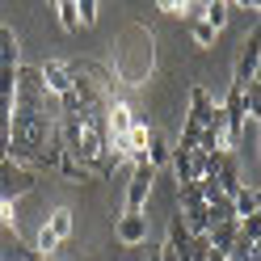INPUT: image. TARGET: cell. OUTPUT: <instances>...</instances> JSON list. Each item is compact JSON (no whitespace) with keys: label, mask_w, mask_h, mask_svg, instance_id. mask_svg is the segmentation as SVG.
I'll return each mask as SVG.
<instances>
[{"label":"cell","mask_w":261,"mask_h":261,"mask_svg":"<svg viewBox=\"0 0 261 261\" xmlns=\"http://www.w3.org/2000/svg\"><path fill=\"white\" fill-rule=\"evenodd\" d=\"M152 63H156V46H152V30L143 25H126L122 38L114 42V55H110V72L122 80V85H143L152 76Z\"/></svg>","instance_id":"cell-1"},{"label":"cell","mask_w":261,"mask_h":261,"mask_svg":"<svg viewBox=\"0 0 261 261\" xmlns=\"http://www.w3.org/2000/svg\"><path fill=\"white\" fill-rule=\"evenodd\" d=\"M38 186V173L25 165V160H0V202H17L30 190Z\"/></svg>","instance_id":"cell-2"},{"label":"cell","mask_w":261,"mask_h":261,"mask_svg":"<svg viewBox=\"0 0 261 261\" xmlns=\"http://www.w3.org/2000/svg\"><path fill=\"white\" fill-rule=\"evenodd\" d=\"M152 181H156V169L148 165V160H135V165H130V181H126V211H143L148 206Z\"/></svg>","instance_id":"cell-3"},{"label":"cell","mask_w":261,"mask_h":261,"mask_svg":"<svg viewBox=\"0 0 261 261\" xmlns=\"http://www.w3.org/2000/svg\"><path fill=\"white\" fill-rule=\"evenodd\" d=\"M257 63H261V34L253 30L249 38H244V51L236 59V76H232V89H244V85H253L257 80Z\"/></svg>","instance_id":"cell-4"},{"label":"cell","mask_w":261,"mask_h":261,"mask_svg":"<svg viewBox=\"0 0 261 261\" xmlns=\"http://www.w3.org/2000/svg\"><path fill=\"white\" fill-rule=\"evenodd\" d=\"M114 232L126 249H135V244L148 240V215L143 211H122V215H114Z\"/></svg>","instance_id":"cell-5"},{"label":"cell","mask_w":261,"mask_h":261,"mask_svg":"<svg viewBox=\"0 0 261 261\" xmlns=\"http://www.w3.org/2000/svg\"><path fill=\"white\" fill-rule=\"evenodd\" d=\"M38 76H42L46 97H63V93H72V63H63V59H46L42 68H38Z\"/></svg>","instance_id":"cell-6"},{"label":"cell","mask_w":261,"mask_h":261,"mask_svg":"<svg viewBox=\"0 0 261 261\" xmlns=\"http://www.w3.org/2000/svg\"><path fill=\"white\" fill-rule=\"evenodd\" d=\"M211 181H215L219 198H232V194H236V190L244 186V181H240V165H236V156H232V152L223 156V165L215 169V177H211Z\"/></svg>","instance_id":"cell-7"},{"label":"cell","mask_w":261,"mask_h":261,"mask_svg":"<svg viewBox=\"0 0 261 261\" xmlns=\"http://www.w3.org/2000/svg\"><path fill=\"white\" fill-rule=\"evenodd\" d=\"M211 118H215V101H211V93H206L202 85H194V89H190V114H186V122L206 126Z\"/></svg>","instance_id":"cell-8"},{"label":"cell","mask_w":261,"mask_h":261,"mask_svg":"<svg viewBox=\"0 0 261 261\" xmlns=\"http://www.w3.org/2000/svg\"><path fill=\"white\" fill-rule=\"evenodd\" d=\"M227 202H232V215H236V223H240V219H249V215H257V211H261L257 186H240V190H236V194H232Z\"/></svg>","instance_id":"cell-9"},{"label":"cell","mask_w":261,"mask_h":261,"mask_svg":"<svg viewBox=\"0 0 261 261\" xmlns=\"http://www.w3.org/2000/svg\"><path fill=\"white\" fill-rule=\"evenodd\" d=\"M169 152H173V143L160 135V130H148V148H143V160H148L152 169H160V165H169Z\"/></svg>","instance_id":"cell-10"},{"label":"cell","mask_w":261,"mask_h":261,"mask_svg":"<svg viewBox=\"0 0 261 261\" xmlns=\"http://www.w3.org/2000/svg\"><path fill=\"white\" fill-rule=\"evenodd\" d=\"M0 261H30V244L17 232H0Z\"/></svg>","instance_id":"cell-11"},{"label":"cell","mask_w":261,"mask_h":261,"mask_svg":"<svg viewBox=\"0 0 261 261\" xmlns=\"http://www.w3.org/2000/svg\"><path fill=\"white\" fill-rule=\"evenodd\" d=\"M169 165H173V173H177V186L194 181V152H190V148H177V143H173V152H169Z\"/></svg>","instance_id":"cell-12"},{"label":"cell","mask_w":261,"mask_h":261,"mask_svg":"<svg viewBox=\"0 0 261 261\" xmlns=\"http://www.w3.org/2000/svg\"><path fill=\"white\" fill-rule=\"evenodd\" d=\"M72 227H76L72 211H68V206H55V211H51V219H46V232H51V236H55V240L63 244V240L72 236Z\"/></svg>","instance_id":"cell-13"},{"label":"cell","mask_w":261,"mask_h":261,"mask_svg":"<svg viewBox=\"0 0 261 261\" xmlns=\"http://www.w3.org/2000/svg\"><path fill=\"white\" fill-rule=\"evenodd\" d=\"M0 63H5V68H17L21 63V51H17V34H13V30L0 21Z\"/></svg>","instance_id":"cell-14"},{"label":"cell","mask_w":261,"mask_h":261,"mask_svg":"<svg viewBox=\"0 0 261 261\" xmlns=\"http://www.w3.org/2000/svg\"><path fill=\"white\" fill-rule=\"evenodd\" d=\"M55 169H59L63 177H68V181H76V186H80V181H93V173H89L85 165H80V160H72L68 152H63V156H59V165H55Z\"/></svg>","instance_id":"cell-15"},{"label":"cell","mask_w":261,"mask_h":261,"mask_svg":"<svg viewBox=\"0 0 261 261\" xmlns=\"http://www.w3.org/2000/svg\"><path fill=\"white\" fill-rule=\"evenodd\" d=\"M227 13H232V5H219V0H211V5H202V21L219 34V30L227 25Z\"/></svg>","instance_id":"cell-16"},{"label":"cell","mask_w":261,"mask_h":261,"mask_svg":"<svg viewBox=\"0 0 261 261\" xmlns=\"http://www.w3.org/2000/svg\"><path fill=\"white\" fill-rule=\"evenodd\" d=\"M34 253H38V257H46V261H51V257L59 253V240H55L51 232H46V223L38 227V240H34Z\"/></svg>","instance_id":"cell-17"},{"label":"cell","mask_w":261,"mask_h":261,"mask_svg":"<svg viewBox=\"0 0 261 261\" xmlns=\"http://www.w3.org/2000/svg\"><path fill=\"white\" fill-rule=\"evenodd\" d=\"M190 34H194V42H198V46H215V30H211L202 17L190 21Z\"/></svg>","instance_id":"cell-18"},{"label":"cell","mask_w":261,"mask_h":261,"mask_svg":"<svg viewBox=\"0 0 261 261\" xmlns=\"http://www.w3.org/2000/svg\"><path fill=\"white\" fill-rule=\"evenodd\" d=\"M55 13H59V25H63V30H80V21H76V0H59Z\"/></svg>","instance_id":"cell-19"},{"label":"cell","mask_w":261,"mask_h":261,"mask_svg":"<svg viewBox=\"0 0 261 261\" xmlns=\"http://www.w3.org/2000/svg\"><path fill=\"white\" fill-rule=\"evenodd\" d=\"M257 236H261V215H249V219H240V240L257 244Z\"/></svg>","instance_id":"cell-20"},{"label":"cell","mask_w":261,"mask_h":261,"mask_svg":"<svg viewBox=\"0 0 261 261\" xmlns=\"http://www.w3.org/2000/svg\"><path fill=\"white\" fill-rule=\"evenodd\" d=\"M76 21L80 25H97V0H80L76 5Z\"/></svg>","instance_id":"cell-21"},{"label":"cell","mask_w":261,"mask_h":261,"mask_svg":"<svg viewBox=\"0 0 261 261\" xmlns=\"http://www.w3.org/2000/svg\"><path fill=\"white\" fill-rule=\"evenodd\" d=\"M0 232H17V215H13V202H0Z\"/></svg>","instance_id":"cell-22"},{"label":"cell","mask_w":261,"mask_h":261,"mask_svg":"<svg viewBox=\"0 0 261 261\" xmlns=\"http://www.w3.org/2000/svg\"><path fill=\"white\" fill-rule=\"evenodd\" d=\"M160 9H165L169 17H186V5H177V0H160Z\"/></svg>","instance_id":"cell-23"},{"label":"cell","mask_w":261,"mask_h":261,"mask_svg":"<svg viewBox=\"0 0 261 261\" xmlns=\"http://www.w3.org/2000/svg\"><path fill=\"white\" fill-rule=\"evenodd\" d=\"M0 160H9V122H0Z\"/></svg>","instance_id":"cell-24"},{"label":"cell","mask_w":261,"mask_h":261,"mask_svg":"<svg viewBox=\"0 0 261 261\" xmlns=\"http://www.w3.org/2000/svg\"><path fill=\"white\" fill-rule=\"evenodd\" d=\"M156 253H160V261H181V257H177V253L169 249V244H165V249H156Z\"/></svg>","instance_id":"cell-25"},{"label":"cell","mask_w":261,"mask_h":261,"mask_svg":"<svg viewBox=\"0 0 261 261\" xmlns=\"http://www.w3.org/2000/svg\"><path fill=\"white\" fill-rule=\"evenodd\" d=\"M148 261H160V253H156V249H152V253H148Z\"/></svg>","instance_id":"cell-26"}]
</instances>
